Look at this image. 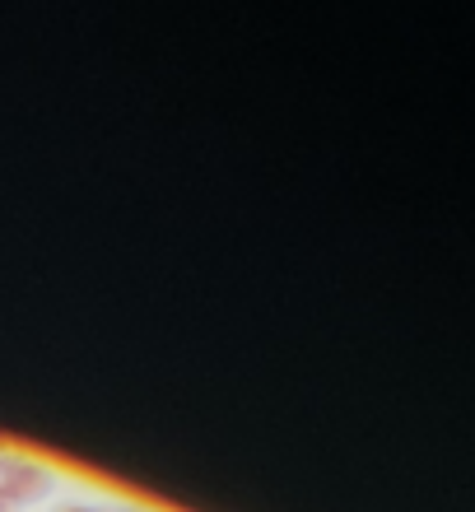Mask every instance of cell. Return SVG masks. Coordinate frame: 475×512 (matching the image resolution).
Wrapping results in <instances>:
<instances>
[{
    "mask_svg": "<svg viewBox=\"0 0 475 512\" xmlns=\"http://www.w3.org/2000/svg\"><path fill=\"white\" fill-rule=\"evenodd\" d=\"M0 489H5V499H10L19 512L38 508V503H47L56 494V471L42 466V461H33V457H19L10 471L0 475Z\"/></svg>",
    "mask_w": 475,
    "mask_h": 512,
    "instance_id": "obj_1",
    "label": "cell"
},
{
    "mask_svg": "<svg viewBox=\"0 0 475 512\" xmlns=\"http://www.w3.org/2000/svg\"><path fill=\"white\" fill-rule=\"evenodd\" d=\"M14 461H19V452H14V447H10V443H5V438H0V475L10 471Z\"/></svg>",
    "mask_w": 475,
    "mask_h": 512,
    "instance_id": "obj_3",
    "label": "cell"
},
{
    "mask_svg": "<svg viewBox=\"0 0 475 512\" xmlns=\"http://www.w3.org/2000/svg\"><path fill=\"white\" fill-rule=\"evenodd\" d=\"M0 512H19V508H14L10 499H5V489H0Z\"/></svg>",
    "mask_w": 475,
    "mask_h": 512,
    "instance_id": "obj_4",
    "label": "cell"
},
{
    "mask_svg": "<svg viewBox=\"0 0 475 512\" xmlns=\"http://www.w3.org/2000/svg\"><path fill=\"white\" fill-rule=\"evenodd\" d=\"M56 512H150V508H94V503H61Z\"/></svg>",
    "mask_w": 475,
    "mask_h": 512,
    "instance_id": "obj_2",
    "label": "cell"
}]
</instances>
